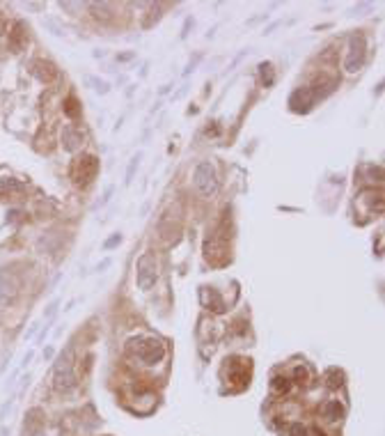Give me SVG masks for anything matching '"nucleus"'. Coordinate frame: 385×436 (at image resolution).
Masks as SVG:
<instances>
[{
  "label": "nucleus",
  "mask_w": 385,
  "mask_h": 436,
  "mask_svg": "<svg viewBox=\"0 0 385 436\" xmlns=\"http://www.w3.org/2000/svg\"><path fill=\"white\" fill-rule=\"evenodd\" d=\"M53 386L55 390L65 393L76 386V372H74V347H69L67 351L60 353V358L55 360L53 367Z\"/></svg>",
  "instance_id": "f257e3e1"
},
{
  "label": "nucleus",
  "mask_w": 385,
  "mask_h": 436,
  "mask_svg": "<svg viewBox=\"0 0 385 436\" xmlns=\"http://www.w3.org/2000/svg\"><path fill=\"white\" fill-rule=\"evenodd\" d=\"M129 351L136 353L145 365H156L165 358V345L156 338H138L129 342Z\"/></svg>",
  "instance_id": "f03ea898"
},
{
  "label": "nucleus",
  "mask_w": 385,
  "mask_h": 436,
  "mask_svg": "<svg viewBox=\"0 0 385 436\" xmlns=\"http://www.w3.org/2000/svg\"><path fill=\"white\" fill-rule=\"evenodd\" d=\"M96 173H99V159L92 154L78 156L76 161L72 163V170H69V174H72V179L76 186H89L94 181Z\"/></svg>",
  "instance_id": "7ed1b4c3"
},
{
  "label": "nucleus",
  "mask_w": 385,
  "mask_h": 436,
  "mask_svg": "<svg viewBox=\"0 0 385 436\" xmlns=\"http://www.w3.org/2000/svg\"><path fill=\"white\" fill-rule=\"evenodd\" d=\"M204 257H207V262L216 264V266H223L230 262V234L223 232V227H220V232H216L214 239L204 244Z\"/></svg>",
  "instance_id": "20e7f679"
},
{
  "label": "nucleus",
  "mask_w": 385,
  "mask_h": 436,
  "mask_svg": "<svg viewBox=\"0 0 385 436\" xmlns=\"http://www.w3.org/2000/svg\"><path fill=\"white\" fill-rule=\"evenodd\" d=\"M367 58V42L360 32H353L349 37V46H346V58H344V69L349 74H356Z\"/></svg>",
  "instance_id": "39448f33"
},
{
  "label": "nucleus",
  "mask_w": 385,
  "mask_h": 436,
  "mask_svg": "<svg viewBox=\"0 0 385 436\" xmlns=\"http://www.w3.org/2000/svg\"><path fill=\"white\" fill-rule=\"evenodd\" d=\"M158 280V262L152 253H145L136 264V282H138V289H152Z\"/></svg>",
  "instance_id": "423d86ee"
},
{
  "label": "nucleus",
  "mask_w": 385,
  "mask_h": 436,
  "mask_svg": "<svg viewBox=\"0 0 385 436\" xmlns=\"http://www.w3.org/2000/svg\"><path fill=\"white\" fill-rule=\"evenodd\" d=\"M195 186L202 195H214L218 191V177H216V168L214 163L202 161L200 166L195 168Z\"/></svg>",
  "instance_id": "0eeeda50"
},
{
  "label": "nucleus",
  "mask_w": 385,
  "mask_h": 436,
  "mask_svg": "<svg viewBox=\"0 0 385 436\" xmlns=\"http://www.w3.org/2000/svg\"><path fill=\"white\" fill-rule=\"evenodd\" d=\"M356 207L358 209L365 207V209H367L365 216L372 218V216L383 211V195H381V191H376V188H365V191H360L356 195Z\"/></svg>",
  "instance_id": "6e6552de"
},
{
  "label": "nucleus",
  "mask_w": 385,
  "mask_h": 436,
  "mask_svg": "<svg viewBox=\"0 0 385 436\" xmlns=\"http://www.w3.org/2000/svg\"><path fill=\"white\" fill-rule=\"evenodd\" d=\"M18 294V280L9 269H0V303H14Z\"/></svg>",
  "instance_id": "1a4fd4ad"
},
{
  "label": "nucleus",
  "mask_w": 385,
  "mask_h": 436,
  "mask_svg": "<svg viewBox=\"0 0 385 436\" xmlns=\"http://www.w3.org/2000/svg\"><path fill=\"white\" fill-rule=\"evenodd\" d=\"M314 103L316 101H314L309 87H298V90L289 96V108L294 110V113H309Z\"/></svg>",
  "instance_id": "9d476101"
},
{
  "label": "nucleus",
  "mask_w": 385,
  "mask_h": 436,
  "mask_svg": "<svg viewBox=\"0 0 385 436\" xmlns=\"http://www.w3.org/2000/svg\"><path fill=\"white\" fill-rule=\"evenodd\" d=\"M28 32H30V28L25 21H14L12 28H9V48L16 51V53L23 51L25 44H28Z\"/></svg>",
  "instance_id": "9b49d317"
},
{
  "label": "nucleus",
  "mask_w": 385,
  "mask_h": 436,
  "mask_svg": "<svg viewBox=\"0 0 385 436\" xmlns=\"http://www.w3.org/2000/svg\"><path fill=\"white\" fill-rule=\"evenodd\" d=\"M32 74H35L42 83H53L55 78L60 76L58 69H55L53 62H48V60H35L32 62Z\"/></svg>",
  "instance_id": "f8f14e48"
},
{
  "label": "nucleus",
  "mask_w": 385,
  "mask_h": 436,
  "mask_svg": "<svg viewBox=\"0 0 385 436\" xmlns=\"http://www.w3.org/2000/svg\"><path fill=\"white\" fill-rule=\"evenodd\" d=\"M200 301H202V305H204V308H209V310H214V312H225V301L220 299V294L216 292V289L202 287Z\"/></svg>",
  "instance_id": "ddd939ff"
},
{
  "label": "nucleus",
  "mask_w": 385,
  "mask_h": 436,
  "mask_svg": "<svg viewBox=\"0 0 385 436\" xmlns=\"http://www.w3.org/2000/svg\"><path fill=\"white\" fill-rule=\"evenodd\" d=\"M337 87V81L335 78H326V76H321L316 83L309 87V92H312V96H314V101H319V99H326L328 94H330L332 90Z\"/></svg>",
  "instance_id": "4468645a"
},
{
  "label": "nucleus",
  "mask_w": 385,
  "mask_h": 436,
  "mask_svg": "<svg viewBox=\"0 0 385 436\" xmlns=\"http://www.w3.org/2000/svg\"><path fill=\"white\" fill-rule=\"evenodd\" d=\"M62 143H65V150L74 152L78 147V145L83 143V131L80 129H76V126H65V136H62Z\"/></svg>",
  "instance_id": "2eb2a0df"
},
{
  "label": "nucleus",
  "mask_w": 385,
  "mask_h": 436,
  "mask_svg": "<svg viewBox=\"0 0 385 436\" xmlns=\"http://www.w3.org/2000/svg\"><path fill=\"white\" fill-rule=\"evenodd\" d=\"M344 413H346V411H344V406L339 404L337 400H330V402H326V404H323V416H326L330 423H337V420H342Z\"/></svg>",
  "instance_id": "dca6fc26"
},
{
  "label": "nucleus",
  "mask_w": 385,
  "mask_h": 436,
  "mask_svg": "<svg viewBox=\"0 0 385 436\" xmlns=\"http://www.w3.org/2000/svg\"><path fill=\"white\" fill-rule=\"evenodd\" d=\"M89 12L94 14V18H99V21H110L113 18V5H108V2H92L89 5Z\"/></svg>",
  "instance_id": "f3484780"
},
{
  "label": "nucleus",
  "mask_w": 385,
  "mask_h": 436,
  "mask_svg": "<svg viewBox=\"0 0 385 436\" xmlns=\"http://www.w3.org/2000/svg\"><path fill=\"white\" fill-rule=\"evenodd\" d=\"M289 388H291V381L287 379L285 374H275L271 379V390L275 395H285V393H289Z\"/></svg>",
  "instance_id": "a211bd4d"
},
{
  "label": "nucleus",
  "mask_w": 385,
  "mask_h": 436,
  "mask_svg": "<svg viewBox=\"0 0 385 436\" xmlns=\"http://www.w3.org/2000/svg\"><path fill=\"white\" fill-rule=\"evenodd\" d=\"M294 379H296L298 386H303V388H308L309 381H312V372H309L308 365H298L296 370H294Z\"/></svg>",
  "instance_id": "6ab92c4d"
},
{
  "label": "nucleus",
  "mask_w": 385,
  "mask_h": 436,
  "mask_svg": "<svg viewBox=\"0 0 385 436\" xmlns=\"http://www.w3.org/2000/svg\"><path fill=\"white\" fill-rule=\"evenodd\" d=\"M326 383H328V388H342L344 372H339L337 367H330V370L326 372Z\"/></svg>",
  "instance_id": "aec40b11"
},
{
  "label": "nucleus",
  "mask_w": 385,
  "mask_h": 436,
  "mask_svg": "<svg viewBox=\"0 0 385 436\" xmlns=\"http://www.w3.org/2000/svg\"><path fill=\"white\" fill-rule=\"evenodd\" d=\"M259 72H261V83L266 85V87H271L273 81H275V74H273V65H271V62H261V65H259Z\"/></svg>",
  "instance_id": "412c9836"
},
{
  "label": "nucleus",
  "mask_w": 385,
  "mask_h": 436,
  "mask_svg": "<svg viewBox=\"0 0 385 436\" xmlns=\"http://www.w3.org/2000/svg\"><path fill=\"white\" fill-rule=\"evenodd\" d=\"M65 113L69 115V117H74V120H76L78 115H80V106H78V99H76V96H69V99L65 101Z\"/></svg>",
  "instance_id": "4be33fe9"
},
{
  "label": "nucleus",
  "mask_w": 385,
  "mask_h": 436,
  "mask_svg": "<svg viewBox=\"0 0 385 436\" xmlns=\"http://www.w3.org/2000/svg\"><path fill=\"white\" fill-rule=\"evenodd\" d=\"M289 436H308V430L301 423H294V425H289Z\"/></svg>",
  "instance_id": "5701e85b"
},
{
  "label": "nucleus",
  "mask_w": 385,
  "mask_h": 436,
  "mask_svg": "<svg viewBox=\"0 0 385 436\" xmlns=\"http://www.w3.org/2000/svg\"><path fill=\"white\" fill-rule=\"evenodd\" d=\"M89 83H94V85H96L94 90H96V92H101V94H106V92H108V83H103V81H96V78H89Z\"/></svg>",
  "instance_id": "b1692460"
},
{
  "label": "nucleus",
  "mask_w": 385,
  "mask_h": 436,
  "mask_svg": "<svg viewBox=\"0 0 385 436\" xmlns=\"http://www.w3.org/2000/svg\"><path fill=\"white\" fill-rule=\"evenodd\" d=\"M119 241H122V234H115V237H110V239L106 241V248H113V246H117Z\"/></svg>",
  "instance_id": "393cba45"
},
{
  "label": "nucleus",
  "mask_w": 385,
  "mask_h": 436,
  "mask_svg": "<svg viewBox=\"0 0 385 436\" xmlns=\"http://www.w3.org/2000/svg\"><path fill=\"white\" fill-rule=\"evenodd\" d=\"M7 30V21H5V16H2V12H0V35Z\"/></svg>",
  "instance_id": "a878e982"
},
{
  "label": "nucleus",
  "mask_w": 385,
  "mask_h": 436,
  "mask_svg": "<svg viewBox=\"0 0 385 436\" xmlns=\"http://www.w3.org/2000/svg\"><path fill=\"white\" fill-rule=\"evenodd\" d=\"M35 436H46V434H44V432H39V434H35Z\"/></svg>",
  "instance_id": "bb28decb"
}]
</instances>
